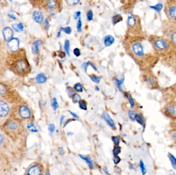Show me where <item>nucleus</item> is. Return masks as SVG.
Masks as SVG:
<instances>
[{
	"instance_id": "1",
	"label": "nucleus",
	"mask_w": 176,
	"mask_h": 175,
	"mask_svg": "<svg viewBox=\"0 0 176 175\" xmlns=\"http://www.w3.org/2000/svg\"><path fill=\"white\" fill-rule=\"evenodd\" d=\"M149 41L159 57H162L176 50L170 41L165 37L151 36L149 37Z\"/></svg>"
},
{
	"instance_id": "2",
	"label": "nucleus",
	"mask_w": 176,
	"mask_h": 175,
	"mask_svg": "<svg viewBox=\"0 0 176 175\" xmlns=\"http://www.w3.org/2000/svg\"><path fill=\"white\" fill-rule=\"evenodd\" d=\"M164 37L170 41L176 50V24L168 21L164 23L163 27Z\"/></svg>"
},
{
	"instance_id": "3",
	"label": "nucleus",
	"mask_w": 176,
	"mask_h": 175,
	"mask_svg": "<svg viewBox=\"0 0 176 175\" xmlns=\"http://www.w3.org/2000/svg\"><path fill=\"white\" fill-rule=\"evenodd\" d=\"M172 92V97L166 102L163 109V113L170 119L176 120V94Z\"/></svg>"
},
{
	"instance_id": "4",
	"label": "nucleus",
	"mask_w": 176,
	"mask_h": 175,
	"mask_svg": "<svg viewBox=\"0 0 176 175\" xmlns=\"http://www.w3.org/2000/svg\"><path fill=\"white\" fill-rule=\"evenodd\" d=\"M164 11L168 21L176 24V0H167Z\"/></svg>"
},
{
	"instance_id": "5",
	"label": "nucleus",
	"mask_w": 176,
	"mask_h": 175,
	"mask_svg": "<svg viewBox=\"0 0 176 175\" xmlns=\"http://www.w3.org/2000/svg\"><path fill=\"white\" fill-rule=\"evenodd\" d=\"M29 64L24 59H20L15 61L13 65V71L19 75L27 73L29 69Z\"/></svg>"
},
{
	"instance_id": "6",
	"label": "nucleus",
	"mask_w": 176,
	"mask_h": 175,
	"mask_svg": "<svg viewBox=\"0 0 176 175\" xmlns=\"http://www.w3.org/2000/svg\"><path fill=\"white\" fill-rule=\"evenodd\" d=\"M162 61L176 73V50L161 57Z\"/></svg>"
},
{
	"instance_id": "7",
	"label": "nucleus",
	"mask_w": 176,
	"mask_h": 175,
	"mask_svg": "<svg viewBox=\"0 0 176 175\" xmlns=\"http://www.w3.org/2000/svg\"><path fill=\"white\" fill-rule=\"evenodd\" d=\"M144 81L147 86L150 89H157L159 87L157 78L155 74L151 72L148 73L147 75L145 76Z\"/></svg>"
},
{
	"instance_id": "8",
	"label": "nucleus",
	"mask_w": 176,
	"mask_h": 175,
	"mask_svg": "<svg viewBox=\"0 0 176 175\" xmlns=\"http://www.w3.org/2000/svg\"><path fill=\"white\" fill-rule=\"evenodd\" d=\"M8 42L7 45L11 51L15 52L19 50L20 43L19 39L17 38H13Z\"/></svg>"
},
{
	"instance_id": "9",
	"label": "nucleus",
	"mask_w": 176,
	"mask_h": 175,
	"mask_svg": "<svg viewBox=\"0 0 176 175\" xmlns=\"http://www.w3.org/2000/svg\"><path fill=\"white\" fill-rule=\"evenodd\" d=\"M9 111V107L6 102L3 101H0V117H5Z\"/></svg>"
},
{
	"instance_id": "10",
	"label": "nucleus",
	"mask_w": 176,
	"mask_h": 175,
	"mask_svg": "<svg viewBox=\"0 0 176 175\" xmlns=\"http://www.w3.org/2000/svg\"><path fill=\"white\" fill-rule=\"evenodd\" d=\"M19 114L22 118L29 119L31 117V111L26 106H22L19 109Z\"/></svg>"
},
{
	"instance_id": "11",
	"label": "nucleus",
	"mask_w": 176,
	"mask_h": 175,
	"mask_svg": "<svg viewBox=\"0 0 176 175\" xmlns=\"http://www.w3.org/2000/svg\"><path fill=\"white\" fill-rule=\"evenodd\" d=\"M3 36H4V38L5 41H9L11 39H13L14 33H13V30L11 29V28L5 27L4 29H3Z\"/></svg>"
},
{
	"instance_id": "12",
	"label": "nucleus",
	"mask_w": 176,
	"mask_h": 175,
	"mask_svg": "<svg viewBox=\"0 0 176 175\" xmlns=\"http://www.w3.org/2000/svg\"><path fill=\"white\" fill-rule=\"evenodd\" d=\"M33 18L36 23L41 24L43 21V15L40 11H34L33 13Z\"/></svg>"
},
{
	"instance_id": "13",
	"label": "nucleus",
	"mask_w": 176,
	"mask_h": 175,
	"mask_svg": "<svg viewBox=\"0 0 176 175\" xmlns=\"http://www.w3.org/2000/svg\"><path fill=\"white\" fill-rule=\"evenodd\" d=\"M102 117L103 118L104 120L106 121V123H107V124L109 126L112 127L113 128H114L115 127L114 121L110 117V116L108 114V113L106 112V111H104L103 113V114H102Z\"/></svg>"
},
{
	"instance_id": "14",
	"label": "nucleus",
	"mask_w": 176,
	"mask_h": 175,
	"mask_svg": "<svg viewBox=\"0 0 176 175\" xmlns=\"http://www.w3.org/2000/svg\"><path fill=\"white\" fill-rule=\"evenodd\" d=\"M170 134L172 141L176 144V120H174L170 126Z\"/></svg>"
},
{
	"instance_id": "15",
	"label": "nucleus",
	"mask_w": 176,
	"mask_h": 175,
	"mask_svg": "<svg viewBox=\"0 0 176 175\" xmlns=\"http://www.w3.org/2000/svg\"><path fill=\"white\" fill-rule=\"evenodd\" d=\"M42 43V42L40 40H38L33 42L31 45V51L33 54H37L39 52V47Z\"/></svg>"
},
{
	"instance_id": "16",
	"label": "nucleus",
	"mask_w": 176,
	"mask_h": 175,
	"mask_svg": "<svg viewBox=\"0 0 176 175\" xmlns=\"http://www.w3.org/2000/svg\"><path fill=\"white\" fill-rule=\"evenodd\" d=\"M115 42V39L113 36L111 35H108L106 36L104 39V44L107 47H109L111 46L112 44Z\"/></svg>"
},
{
	"instance_id": "17",
	"label": "nucleus",
	"mask_w": 176,
	"mask_h": 175,
	"mask_svg": "<svg viewBox=\"0 0 176 175\" xmlns=\"http://www.w3.org/2000/svg\"><path fill=\"white\" fill-rule=\"evenodd\" d=\"M28 174L31 175H38L41 174V169L38 166L35 165L31 167L29 170Z\"/></svg>"
},
{
	"instance_id": "18",
	"label": "nucleus",
	"mask_w": 176,
	"mask_h": 175,
	"mask_svg": "<svg viewBox=\"0 0 176 175\" xmlns=\"http://www.w3.org/2000/svg\"><path fill=\"white\" fill-rule=\"evenodd\" d=\"M36 82H37V83H44L47 80V78L44 73H40L37 76L36 78Z\"/></svg>"
},
{
	"instance_id": "19",
	"label": "nucleus",
	"mask_w": 176,
	"mask_h": 175,
	"mask_svg": "<svg viewBox=\"0 0 176 175\" xmlns=\"http://www.w3.org/2000/svg\"><path fill=\"white\" fill-rule=\"evenodd\" d=\"M127 22L129 26L135 27L137 24V20L136 18L132 15H129L127 20Z\"/></svg>"
},
{
	"instance_id": "20",
	"label": "nucleus",
	"mask_w": 176,
	"mask_h": 175,
	"mask_svg": "<svg viewBox=\"0 0 176 175\" xmlns=\"http://www.w3.org/2000/svg\"><path fill=\"white\" fill-rule=\"evenodd\" d=\"M7 127L11 131H15L18 127V124L15 121H9L7 123Z\"/></svg>"
},
{
	"instance_id": "21",
	"label": "nucleus",
	"mask_w": 176,
	"mask_h": 175,
	"mask_svg": "<svg viewBox=\"0 0 176 175\" xmlns=\"http://www.w3.org/2000/svg\"><path fill=\"white\" fill-rule=\"evenodd\" d=\"M79 156L81 157V158L86 162L87 165H88V167H89V168H90V169L93 168V162H92V161L91 159L89 157L86 156H84V155H79Z\"/></svg>"
},
{
	"instance_id": "22",
	"label": "nucleus",
	"mask_w": 176,
	"mask_h": 175,
	"mask_svg": "<svg viewBox=\"0 0 176 175\" xmlns=\"http://www.w3.org/2000/svg\"><path fill=\"white\" fill-rule=\"evenodd\" d=\"M123 18L122 16L119 14L114 15L112 18V23L113 25H115L117 23L120 22V21H122Z\"/></svg>"
},
{
	"instance_id": "23",
	"label": "nucleus",
	"mask_w": 176,
	"mask_h": 175,
	"mask_svg": "<svg viewBox=\"0 0 176 175\" xmlns=\"http://www.w3.org/2000/svg\"><path fill=\"white\" fill-rule=\"evenodd\" d=\"M56 5H57V2L56 0H48L47 2L48 8L51 10H53V9L55 8Z\"/></svg>"
},
{
	"instance_id": "24",
	"label": "nucleus",
	"mask_w": 176,
	"mask_h": 175,
	"mask_svg": "<svg viewBox=\"0 0 176 175\" xmlns=\"http://www.w3.org/2000/svg\"><path fill=\"white\" fill-rule=\"evenodd\" d=\"M70 43L68 40H66L64 43V49L66 54L68 56H70Z\"/></svg>"
},
{
	"instance_id": "25",
	"label": "nucleus",
	"mask_w": 176,
	"mask_h": 175,
	"mask_svg": "<svg viewBox=\"0 0 176 175\" xmlns=\"http://www.w3.org/2000/svg\"><path fill=\"white\" fill-rule=\"evenodd\" d=\"M51 106H52L54 111H56V109L59 107L58 101H57V100L56 98L52 99L51 102Z\"/></svg>"
},
{
	"instance_id": "26",
	"label": "nucleus",
	"mask_w": 176,
	"mask_h": 175,
	"mask_svg": "<svg viewBox=\"0 0 176 175\" xmlns=\"http://www.w3.org/2000/svg\"><path fill=\"white\" fill-rule=\"evenodd\" d=\"M79 107V108L84 111H87V102H86L84 100H80L78 102Z\"/></svg>"
},
{
	"instance_id": "27",
	"label": "nucleus",
	"mask_w": 176,
	"mask_h": 175,
	"mask_svg": "<svg viewBox=\"0 0 176 175\" xmlns=\"http://www.w3.org/2000/svg\"><path fill=\"white\" fill-rule=\"evenodd\" d=\"M124 77H123L121 79H115V82H116V86L120 89H122V85L124 83Z\"/></svg>"
},
{
	"instance_id": "28",
	"label": "nucleus",
	"mask_w": 176,
	"mask_h": 175,
	"mask_svg": "<svg viewBox=\"0 0 176 175\" xmlns=\"http://www.w3.org/2000/svg\"><path fill=\"white\" fill-rule=\"evenodd\" d=\"M79 1L80 0H66V3L68 6H74L78 3Z\"/></svg>"
},
{
	"instance_id": "29",
	"label": "nucleus",
	"mask_w": 176,
	"mask_h": 175,
	"mask_svg": "<svg viewBox=\"0 0 176 175\" xmlns=\"http://www.w3.org/2000/svg\"><path fill=\"white\" fill-rule=\"evenodd\" d=\"M72 98L73 102V103H78L79 101L81 99V96L78 94H73Z\"/></svg>"
},
{
	"instance_id": "30",
	"label": "nucleus",
	"mask_w": 176,
	"mask_h": 175,
	"mask_svg": "<svg viewBox=\"0 0 176 175\" xmlns=\"http://www.w3.org/2000/svg\"><path fill=\"white\" fill-rule=\"evenodd\" d=\"M126 96L128 100L129 103L130 104L131 107L133 108L134 107V106H135V101H134V100L133 99V97H131L130 94H127V93L126 95Z\"/></svg>"
},
{
	"instance_id": "31",
	"label": "nucleus",
	"mask_w": 176,
	"mask_h": 175,
	"mask_svg": "<svg viewBox=\"0 0 176 175\" xmlns=\"http://www.w3.org/2000/svg\"><path fill=\"white\" fill-rule=\"evenodd\" d=\"M135 120L137 121V122H138L141 125H144V121H143V118L141 116V115H139V114H135Z\"/></svg>"
},
{
	"instance_id": "32",
	"label": "nucleus",
	"mask_w": 176,
	"mask_h": 175,
	"mask_svg": "<svg viewBox=\"0 0 176 175\" xmlns=\"http://www.w3.org/2000/svg\"><path fill=\"white\" fill-rule=\"evenodd\" d=\"M74 88L77 92H83V86L80 83H77L75 84L74 86Z\"/></svg>"
},
{
	"instance_id": "33",
	"label": "nucleus",
	"mask_w": 176,
	"mask_h": 175,
	"mask_svg": "<svg viewBox=\"0 0 176 175\" xmlns=\"http://www.w3.org/2000/svg\"><path fill=\"white\" fill-rule=\"evenodd\" d=\"M90 79L94 83L98 84L100 82L101 78L98 77V76H90Z\"/></svg>"
},
{
	"instance_id": "34",
	"label": "nucleus",
	"mask_w": 176,
	"mask_h": 175,
	"mask_svg": "<svg viewBox=\"0 0 176 175\" xmlns=\"http://www.w3.org/2000/svg\"><path fill=\"white\" fill-rule=\"evenodd\" d=\"M60 31H63L66 34L70 35L72 32V29L70 27H61L60 28Z\"/></svg>"
},
{
	"instance_id": "35",
	"label": "nucleus",
	"mask_w": 176,
	"mask_h": 175,
	"mask_svg": "<svg viewBox=\"0 0 176 175\" xmlns=\"http://www.w3.org/2000/svg\"><path fill=\"white\" fill-rule=\"evenodd\" d=\"M121 152V148L120 146H116L114 147L113 150V154L114 156H118Z\"/></svg>"
},
{
	"instance_id": "36",
	"label": "nucleus",
	"mask_w": 176,
	"mask_h": 175,
	"mask_svg": "<svg viewBox=\"0 0 176 175\" xmlns=\"http://www.w3.org/2000/svg\"><path fill=\"white\" fill-rule=\"evenodd\" d=\"M27 127L29 129V131H32V132L35 133V132H37L38 131L37 129L36 128L35 126L33 124H31V123L27 125Z\"/></svg>"
},
{
	"instance_id": "37",
	"label": "nucleus",
	"mask_w": 176,
	"mask_h": 175,
	"mask_svg": "<svg viewBox=\"0 0 176 175\" xmlns=\"http://www.w3.org/2000/svg\"><path fill=\"white\" fill-rule=\"evenodd\" d=\"M7 88L6 86L0 83V95H3L6 92Z\"/></svg>"
},
{
	"instance_id": "38",
	"label": "nucleus",
	"mask_w": 176,
	"mask_h": 175,
	"mask_svg": "<svg viewBox=\"0 0 176 175\" xmlns=\"http://www.w3.org/2000/svg\"><path fill=\"white\" fill-rule=\"evenodd\" d=\"M135 113L134 111L130 110L128 111V116L129 118L130 119L131 121H135Z\"/></svg>"
},
{
	"instance_id": "39",
	"label": "nucleus",
	"mask_w": 176,
	"mask_h": 175,
	"mask_svg": "<svg viewBox=\"0 0 176 175\" xmlns=\"http://www.w3.org/2000/svg\"><path fill=\"white\" fill-rule=\"evenodd\" d=\"M77 29L78 32H81L82 30V22L81 21V17L79 18L77 24Z\"/></svg>"
},
{
	"instance_id": "40",
	"label": "nucleus",
	"mask_w": 176,
	"mask_h": 175,
	"mask_svg": "<svg viewBox=\"0 0 176 175\" xmlns=\"http://www.w3.org/2000/svg\"><path fill=\"white\" fill-rule=\"evenodd\" d=\"M87 20L89 21L93 20V13L91 11H90L87 13Z\"/></svg>"
},
{
	"instance_id": "41",
	"label": "nucleus",
	"mask_w": 176,
	"mask_h": 175,
	"mask_svg": "<svg viewBox=\"0 0 176 175\" xmlns=\"http://www.w3.org/2000/svg\"><path fill=\"white\" fill-rule=\"evenodd\" d=\"M112 140L113 142L114 143V144L115 145H116V146L119 145V144H120V139H119L118 137L113 136V137H112Z\"/></svg>"
},
{
	"instance_id": "42",
	"label": "nucleus",
	"mask_w": 176,
	"mask_h": 175,
	"mask_svg": "<svg viewBox=\"0 0 176 175\" xmlns=\"http://www.w3.org/2000/svg\"><path fill=\"white\" fill-rule=\"evenodd\" d=\"M66 92H67L68 96L70 98H71V97H72L73 94H74V91H73L72 88L71 87H68L66 88Z\"/></svg>"
},
{
	"instance_id": "43",
	"label": "nucleus",
	"mask_w": 176,
	"mask_h": 175,
	"mask_svg": "<svg viewBox=\"0 0 176 175\" xmlns=\"http://www.w3.org/2000/svg\"><path fill=\"white\" fill-rule=\"evenodd\" d=\"M55 129V126L54 124H50V125H48V131L50 132V133H54Z\"/></svg>"
},
{
	"instance_id": "44",
	"label": "nucleus",
	"mask_w": 176,
	"mask_h": 175,
	"mask_svg": "<svg viewBox=\"0 0 176 175\" xmlns=\"http://www.w3.org/2000/svg\"><path fill=\"white\" fill-rule=\"evenodd\" d=\"M163 7V5L161 4H159L156 5L155 6H151V8L155 9L157 11H160Z\"/></svg>"
},
{
	"instance_id": "45",
	"label": "nucleus",
	"mask_w": 176,
	"mask_h": 175,
	"mask_svg": "<svg viewBox=\"0 0 176 175\" xmlns=\"http://www.w3.org/2000/svg\"><path fill=\"white\" fill-rule=\"evenodd\" d=\"M73 53H74L75 56H77V57L81 56V50H80V49L79 48H75L74 50H73Z\"/></svg>"
},
{
	"instance_id": "46",
	"label": "nucleus",
	"mask_w": 176,
	"mask_h": 175,
	"mask_svg": "<svg viewBox=\"0 0 176 175\" xmlns=\"http://www.w3.org/2000/svg\"><path fill=\"white\" fill-rule=\"evenodd\" d=\"M121 159L118 156H114L113 158V162H114L115 164H118L120 162Z\"/></svg>"
},
{
	"instance_id": "47",
	"label": "nucleus",
	"mask_w": 176,
	"mask_h": 175,
	"mask_svg": "<svg viewBox=\"0 0 176 175\" xmlns=\"http://www.w3.org/2000/svg\"><path fill=\"white\" fill-rule=\"evenodd\" d=\"M140 167L141 168V171L143 173V174H144L145 173V168L144 167V164L143 163V162L141 161H140Z\"/></svg>"
},
{
	"instance_id": "48",
	"label": "nucleus",
	"mask_w": 176,
	"mask_h": 175,
	"mask_svg": "<svg viewBox=\"0 0 176 175\" xmlns=\"http://www.w3.org/2000/svg\"><path fill=\"white\" fill-rule=\"evenodd\" d=\"M13 29L15 30V31L17 32H20V30L19 29V25L17 24H13L12 25Z\"/></svg>"
},
{
	"instance_id": "49",
	"label": "nucleus",
	"mask_w": 176,
	"mask_h": 175,
	"mask_svg": "<svg viewBox=\"0 0 176 175\" xmlns=\"http://www.w3.org/2000/svg\"><path fill=\"white\" fill-rule=\"evenodd\" d=\"M81 11H77L75 13L74 16V18L75 20L79 19L81 17Z\"/></svg>"
},
{
	"instance_id": "50",
	"label": "nucleus",
	"mask_w": 176,
	"mask_h": 175,
	"mask_svg": "<svg viewBox=\"0 0 176 175\" xmlns=\"http://www.w3.org/2000/svg\"><path fill=\"white\" fill-rule=\"evenodd\" d=\"M44 24H45V27H46V29H48V28L50 27V23H49V21L48 19H46Z\"/></svg>"
},
{
	"instance_id": "51",
	"label": "nucleus",
	"mask_w": 176,
	"mask_h": 175,
	"mask_svg": "<svg viewBox=\"0 0 176 175\" xmlns=\"http://www.w3.org/2000/svg\"><path fill=\"white\" fill-rule=\"evenodd\" d=\"M88 62V64L89 65V66H91L92 67V68L93 69L94 71H98V69L96 68V67L94 65V64H93L91 62H90V61H89V62Z\"/></svg>"
},
{
	"instance_id": "52",
	"label": "nucleus",
	"mask_w": 176,
	"mask_h": 175,
	"mask_svg": "<svg viewBox=\"0 0 176 175\" xmlns=\"http://www.w3.org/2000/svg\"><path fill=\"white\" fill-rule=\"evenodd\" d=\"M76 120H75V119H70L68 120L67 121L65 122V123L64 124V126H63V127H66V125L68 124V123H70L71 122H72V121H75Z\"/></svg>"
},
{
	"instance_id": "53",
	"label": "nucleus",
	"mask_w": 176,
	"mask_h": 175,
	"mask_svg": "<svg viewBox=\"0 0 176 175\" xmlns=\"http://www.w3.org/2000/svg\"><path fill=\"white\" fill-rule=\"evenodd\" d=\"M69 111V113H70L71 115H72L74 118H77V119H78V116L77 115V114H76L75 113H73V111Z\"/></svg>"
},
{
	"instance_id": "54",
	"label": "nucleus",
	"mask_w": 176,
	"mask_h": 175,
	"mask_svg": "<svg viewBox=\"0 0 176 175\" xmlns=\"http://www.w3.org/2000/svg\"><path fill=\"white\" fill-rule=\"evenodd\" d=\"M58 152L60 155H63L64 154V150L62 147H59L58 148Z\"/></svg>"
},
{
	"instance_id": "55",
	"label": "nucleus",
	"mask_w": 176,
	"mask_h": 175,
	"mask_svg": "<svg viewBox=\"0 0 176 175\" xmlns=\"http://www.w3.org/2000/svg\"><path fill=\"white\" fill-rule=\"evenodd\" d=\"M171 90L176 94V83L174 84V85L172 86Z\"/></svg>"
},
{
	"instance_id": "56",
	"label": "nucleus",
	"mask_w": 176,
	"mask_h": 175,
	"mask_svg": "<svg viewBox=\"0 0 176 175\" xmlns=\"http://www.w3.org/2000/svg\"><path fill=\"white\" fill-rule=\"evenodd\" d=\"M64 116H62V117H61V118H60V126H62V124H63V122H64Z\"/></svg>"
},
{
	"instance_id": "57",
	"label": "nucleus",
	"mask_w": 176,
	"mask_h": 175,
	"mask_svg": "<svg viewBox=\"0 0 176 175\" xmlns=\"http://www.w3.org/2000/svg\"><path fill=\"white\" fill-rule=\"evenodd\" d=\"M103 170H104V171L106 174H107V175H110V174L109 173V171H108V168L107 167H104Z\"/></svg>"
},
{
	"instance_id": "58",
	"label": "nucleus",
	"mask_w": 176,
	"mask_h": 175,
	"mask_svg": "<svg viewBox=\"0 0 176 175\" xmlns=\"http://www.w3.org/2000/svg\"><path fill=\"white\" fill-rule=\"evenodd\" d=\"M18 25H19V29L20 30V31H22L23 29H24V26H23V24L21 23H20L18 24Z\"/></svg>"
},
{
	"instance_id": "59",
	"label": "nucleus",
	"mask_w": 176,
	"mask_h": 175,
	"mask_svg": "<svg viewBox=\"0 0 176 175\" xmlns=\"http://www.w3.org/2000/svg\"><path fill=\"white\" fill-rule=\"evenodd\" d=\"M66 56V54H65V53L63 52H60V54H59V56H60V58H64Z\"/></svg>"
},
{
	"instance_id": "60",
	"label": "nucleus",
	"mask_w": 176,
	"mask_h": 175,
	"mask_svg": "<svg viewBox=\"0 0 176 175\" xmlns=\"http://www.w3.org/2000/svg\"><path fill=\"white\" fill-rule=\"evenodd\" d=\"M3 138L2 135H1L0 134V145L2 144V143L3 142Z\"/></svg>"
},
{
	"instance_id": "61",
	"label": "nucleus",
	"mask_w": 176,
	"mask_h": 175,
	"mask_svg": "<svg viewBox=\"0 0 176 175\" xmlns=\"http://www.w3.org/2000/svg\"><path fill=\"white\" fill-rule=\"evenodd\" d=\"M73 134L74 133H72V132H68V133H67V135H68V136H71V135H73Z\"/></svg>"
},
{
	"instance_id": "62",
	"label": "nucleus",
	"mask_w": 176,
	"mask_h": 175,
	"mask_svg": "<svg viewBox=\"0 0 176 175\" xmlns=\"http://www.w3.org/2000/svg\"><path fill=\"white\" fill-rule=\"evenodd\" d=\"M95 90L96 91H99L100 90V88H98V86H96L95 88Z\"/></svg>"
},
{
	"instance_id": "63",
	"label": "nucleus",
	"mask_w": 176,
	"mask_h": 175,
	"mask_svg": "<svg viewBox=\"0 0 176 175\" xmlns=\"http://www.w3.org/2000/svg\"><path fill=\"white\" fill-rule=\"evenodd\" d=\"M9 1H12V0H9Z\"/></svg>"
}]
</instances>
